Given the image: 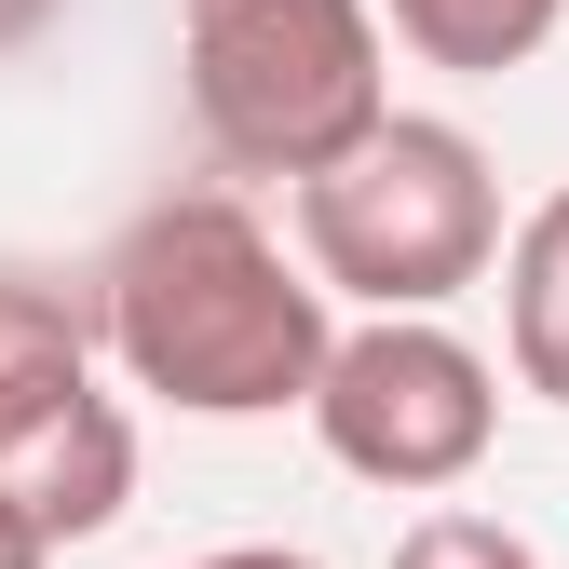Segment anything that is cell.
Masks as SVG:
<instances>
[{
    "instance_id": "obj_1",
    "label": "cell",
    "mask_w": 569,
    "mask_h": 569,
    "mask_svg": "<svg viewBox=\"0 0 569 569\" xmlns=\"http://www.w3.org/2000/svg\"><path fill=\"white\" fill-rule=\"evenodd\" d=\"M96 339L177 420H284V407H312L339 312L271 244V218L244 190H163L96 258Z\"/></svg>"
},
{
    "instance_id": "obj_2",
    "label": "cell",
    "mask_w": 569,
    "mask_h": 569,
    "mask_svg": "<svg viewBox=\"0 0 569 569\" xmlns=\"http://www.w3.org/2000/svg\"><path fill=\"white\" fill-rule=\"evenodd\" d=\"M284 218H299V271L367 312H448L461 284H488L502 258V177L461 122L435 109H380L326 177L284 190Z\"/></svg>"
},
{
    "instance_id": "obj_3",
    "label": "cell",
    "mask_w": 569,
    "mask_h": 569,
    "mask_svg": "<svg viewBox=\"0 0 569 569\" xmlns=\"http://www.w3.org/2000/svg\"><path fill=\"white\" fill-rule=\"evenodd\" d=\"M177 82L218 177H326L393 109L367 0H177Z\"/></svg>"
},
{
    "instance_id": "obj_4",
    "label": "cell",
    "mask_w": 569,
    "mask_h": 569,
    "mask_svg": "<svg viewBox=\"0 0 569 569\" xmlns=\"http://www.w3.org/2000/svg\"><path fill=\"white\" fill-rule=\"evenodd\" d=\"M312 435L339 475L393 488V502H448L502 448V367L435 312H367L312 367Z\"/></svg>"
},
{
    "instance_id": "obj_5",
    "label": "cell",
    "mask_w": 569,
    "mask_h": 569,
    "mask_svg": "<svg viewBox=\"0 0 569 569\" xmlns=\"http://www.w3.org/2000/svg\"><path fill=\"white\" fill-rule=\"evenodd\" d=\"M96 393V312L41 271H0V475Z\"/></svg>"
},
{
    "instance_id": "obj_6",
    "label": "cell",
    "mask_w": 569,
    "mask_h": 569,
    "mask_svg": "<svg viewBox=\"0 0 569 569\" xmlns=\"http://www.w3.org/2000/svg\"><path fill=\"white\" fill-rule=\"evenodd\" d=\"M0 488H14V516L68 556V542H96L122 502H136V420H122V393H82V407H68L54 420V435L14 461V475H0Z\"/></svg>"
},
{
    "instance_id": "obj_7",
    "label": "cell",
    "mask_w": 569,
    "mask_h": 569,
    "mask_svg": "<svg viewBox=\"0 0 569 569\" xmlns=\"http://www.w3.org/2000/svg\"><path fill=\"white\" fill-rule=\"evenodd\" d=\"M502 352H516V393L569 407V177L529 203V218L502 231Z\"/></svg>"
},
{
    "instance_id": "obj_8",
    "label": "cell",
    "mask_w": 569,
    "mask_h": 569,
    "mask_svg": "<svg viewBox=\"0 0 569 569\" xmlns=\"http://www.w3.org/2000/svg\"><path fill=\"white\" fill-rule=\"evenodd\" d=\"M367 14H380V41H407L448 82H502L569 28V0H367Z\"/></svg>"
},
{
    "instance_id": "obj_9",
    "label": "cell",
    "mask_w": 569,
    "mask_h": 569,
    "mask_svg": "<svg viewBox=\"0 0 569 569\" xmlns=\"http://www.w3.org/2000/svg\"><path fill=\"white\" fill-rule=\"evenodd\" d=\"M380 569H542V542H529V529H502V516H475V502H435V516H420Z\"/></svg>"
},
{
    "instance_id": "obj_10",
    "label": "cell",
    "mask_w": 569,
    "mask_h": 569,
    "mask_svg": "<svg viewBox=\"0 0 569 569\" xmlns=\"http://www.w3.org/2000/svg\"><path fill=\"white\" fill-rule=\"evenodd\" d=\"M0 569H54V542H41V529L14 516V488H0Z\"/></svg>"
},
{
    "instance_id": "obj_11",
    "label": "cell",
    "mask_w": 569,
    "mask_h": 569,
    "mask_svg": "<svg viewBox=\"0 0 569 569\" xmlns=\"http://www.w3.org/2000/svg\"><path fill=\"white\" fill-rule=\"evenodd\" d=\"M54 14H68V0H0V54H28V41H41Z\"/></svg>"
},
{
    "instance_id": "obj_12",
    "label": "cell",
    "mask_w": 569,
    "mask_h": 569,
    "mask_svg": "<svg viewBox=\"0 0 569 569\" xmlns=\"http://www.w3.org/2000/svg\"><path fill=\"white\" fill-rule=\"evenodd\" d=\"M190 569H326V556H284V542H231V556H190Z\"/></svg>"
}]
</instances>
